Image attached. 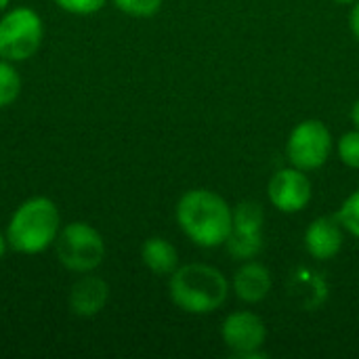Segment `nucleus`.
I'll list each match as a JSON object with an SVG mask.
<instances>
[{
  "mask_svg": "<svg viewBox=\"0 0 359 359\" xmlns=\"http://www.w3.org/2000/svg\"><path fill=\"white\" fill-rule=\"evenodd\" d=\"M177 221L183 233L202 248L223 246L231 233L233 210L210 189H191L177 204Z\"/></svg>",
  "mask_w": 359,
  "mask_h": 359,
  "instance_id": "obj_1",
  "label": "nucleus"
},
{
  "mask_svg": "<svg viewBox=\"0 0 359 359\" xmlns=\"http://www.w3.org/2000/svg\"><path fill=\"white\" fill-rule=\"evenodd\" d=\"M170 299L185 313L204 316L217 311L229 294L225 276L204 263H189L170 273Z\"/></svg>",
  "mask_w": 359,
  "mask_h": 359,
  "instance_id": "obj_2",
  "label": "nucleus"
},
{
  "mask_svg": "<svg viewBox=\"0 0 359 359\" xmlns=\"http://www.w3.org/2000/svg\"><path fill=\"white\" fill-rule=\"evenodd\" d=\"M61 215L53 200L29 198L11 217L6 227V242L15 252L38 255L46 250L59 236Z\"/></svg>",
  "mask_w": 359,
  "mask_h": 359,
  "instance_id": "obj_3",
  "label": "nucleus"
},
{
  "mask_svg": "<svg viewBox=\"0 0 359 359\" xmlns=\"http://www.w3.org/2000/svg\"><path fill=\"white\" fill-rule=\"evenodd\" d=\"M55 250L59 263L65 269L88 273L103 263L105 242L93 225L76 221L59 231L55 240Z\"/></svg>",
  "mask_w": 359,
  "mask_h": 359,
  "instance_id": "obj_4",
  "label": "nucleus"
},
{
  "mask_svg": "<svg viewBox=\"0 0 359 359\" xmlns=\"http://www.w3.org/2000/svg\"><path fill=\"white\" fill-rule=\"evenodd\" d=\"M44 36L42 19L27 6H17L0 19V59L25 61L29 59Z\"/></svg>",
  "mask_w": 359,
  "mask_h": 359,
  "instance_id": "obj_5",
  "label": "nucleus"
},
{
  "mask_svg": "<svg viewBox=\"0 0 359 359\" xmlns=\"http://www.w3.org/2000/svg\"><path fill=\"white\" fill-rule=\"evenodd\" d=\"M332 151V135L322 120L301 122L288 137L286 158L290 166L301 170L322 168Z\"/></svg>",
  "mask_w": 359,
  "mask_h": 359,
  "instance_id": "obj_6",
  "label": "nucleus"
},
{
  "mask_svg": "<svg viewBox=\"0 0 359 359\" xmlns=\"http://www.w3.org/2000/svg\"><path fill=\"white\" fill-rule=\"evenodd\" d=\"M265 212L259 202H240L233 210V225L227 238V250L233 259H255L263 248Z\"/></svg>",
  "mask_w": 359,
  "mask_h": 359,
  "instance_id": "obj_7",
  "label": "nucleus"
},
{
  "mask_svg": "<svg viewBox=\"0 0 359 359\" xmlns=\"http://www.w3.org/2000/svg\"><path fill=\"white\" fill-rule=\"evenodd\" d=\"M221 337L236 358H267V353L261 351L267 339V328L257 313H231L221 326Z\"/></svg>",
  "mask_w": 359,
  "mask_h": 359,
  "instance_id": "obj_8",
  "label": "nucleus"
},
{
  "mask_svg": "<svg viewBox=\"0 0 359 359\" xmlns=\"http://www.w3.org/2000/svg\"><path fill=\"white\" fill-rule=\"evenodd\" d=\"M267 194L278 210L301 212L311 200V181L301 168H282L271 177Z\"/></svg>",
  "mask_w": 359,
  "mask_h": 359,
  "instance_id": "obj_9",
  "label": "nucleus"
},
{
  "mask_svg": "<svg viewBox=\"0 0 359 359\" xmlns=\"http://www.w3.org/2000/svg\"><path fill=\"white\" fill-rule=\"evenodd\" d=\"M305 248L318 261L334 259L343 248V229L337 217H320L305 231Z\"/></svg>",
  "mask_w": 359,
  "mask_h": 359,
  "instance_id": "obj_10",
  "label": "nucleus"
},
{
  "mask_svg": "<svg viewBox=\"0 0 359 359\" xmlns=\"http://www.w3.org/2000/svg\"><path fill=\"white\" fill-rule=\"evenodd\" d=\"M109 299V286L95 276L80 278L69 290V309L78 318L97 316Z\"/></svg>",
  "mask_w": 359,
  "mask_h": 359,
  "instance_id": "obj_11",
  "label": "nucleus"
},
{
  "mask_svg": "<svg viewBox=\"0 0 359 359\" xmlns=\"http://www.w3.org/2000/svg\"><path fill=\"white\" fill-rule=\"evenodd\" d=\"M236 297L244 303H259L271 290V273L261 263H246L233 276Z\"/></svg>",
  "mask_w": 359,
  "mask_h": 359,
  "instance_id": "obj_12",
  "label": "nucleus"
},
{
  "mask_svg": "<svg viewBox=\"0 0 359 359\" xmlns=\"http://www.w3.org/2000/svg\"><path fill=\"white\" fill-rule=\"evenodd\" d=\"M141 259L149 271L156 276H170L179 267V252L177 248L164 238H149L143 242Z\"/></svg>",
  "mask_w": 359,
  "mask_h": 359,
  "instance_id": "obj_13",
  "label": "nucleus"
},
{
  "mask_svg": "<svg viewBox=\"0 0 359 359\" xmlns=\"http://www.w3.org/2000/svg\"><path fill=\"white\" fill-rule=\"evenodd\" d=\"M21 93V78L11 61L0 59V107H8Z\"/></svg>",
  "mask_w": 359,
  "mask_h": 359,
  "instance_id": "obj_14",
  "label": "nucleus"
},
{
  "mask_svg": "<svg viewBox=\"0 0 359 359\" xmlns=\"http://www.w3.org/2000/svg\"><path fill=\"white\" fill-rule=\"evenodd\" d=\"M337 219L349 233H353L359 240V189L343 202L341 210L337 212Z\"/></svg>",
  "mask_w": 359,
  "mask_h": 359,
  "instance_id": "obj_15",
  "label": "nucleus"
},
{
  "mask_svg": "<svg viewBox=\"0 0 359 359\" xmlns=\"http://www.w3.org/2000/svg\"><path fill=\"white\" fill-rule=\"evenodd\" d=\"M339 158L349 168H359V128L345 133L339 139Z\"/></svg>",
  "mask_w": 359,
  "mask_h": 359,
  "instance_id": "obj_16",
  "label": "nucleus"
},
{
  "mask_svg": "<svg viewBox=\"0 0 359 359\" xmlns=\"http://www.w3.org/2000/svg\"><path fill=\"white\" fill-rule=\"evenodd\" d=\"M116 6L133 17H151L160 11L162 0H114Z\"/></svg>",
  "mask_w": 359,
  "mask_h": 359,
  "instance_id": "obj_17",
  "label": "nucleus"
},
{
  "mask_svg": "<svg viewBox=\"0 0 359 359\" xmlns=\"http://www.w3.org/2000/svg\"><path fill=\"white\" fill-rule=\"evenodd\" d=\"M59 8L72 15H93L103 8L105 0H55Z\"/></svg>",
  "mask_w": 359,
  "mask_h": 359,
  "instance_id": "obj_18",
  "label": "nucleus"
},
{
  "mask_svg": "<svg viewBox=\"0 0 359 359\" xmlns=\"http://www.w3.org/2000/svg\"><path fill=\"white\" fill-rule=\"evenodd\" d=\"M349 25H351V32L353 36L359 40V0L358 4L351 8V15H349Z\"/></svg>",
  "mask_w": 359,
  "mask_h": 359,
  "instance_id": "obj_19",
  "label": "nucleus"
},
{
  "mask_svg": "<svg viewBox=\"0 0 359 359\" xmlns=\"http://www.w3.org/2000/svg\"><path fill=\"white\" fill-rule=\"evenodd\" d=\"M351 120H353V124L359 128V101H355V105L351 109Z\"/></svg>",
  "mask_w": 359,
  "mask_h": 359,
  "instance_id": "obj_20",
  "label": "nucleus"
},
{
  "mask_svg": "<svg viewBox=\"0 0 359 359\" xmlns=\"http://www.w3.org/2000/svg\"><path fill=\"white\" fill-rule=\"evenodd\" d=\"M6 246H8V242H6V238L0 233V259L4 257V252H6Z\"/></svg>",
  "mask_w": 359,
  "mask_h": 359,
  "instance_id": "obj_21",
  "label": "nucleus"
},
{
  "mask_svg": "<svg viewBox=\"0 0 359 359\" xmlns=\"http://www.w3.org/2000/svg\"><path fill=\"white\" fill-rule=\"evenodd\" d=\"M11 4V0H0V11H4Z\"/></svg>",
  "mask_w": 359,
  "mask_h": 359,
  "instance_id": "obj_22",
  "label": "nucleus"
},
{
  "mask_svg": "<svg viewBox=\"0 0 359 359\" xmlns=\"http://www.w3.org/2000/svg\"><path fill=\"white\" fill-rule=\"evenodd\" d=\"M337 2H345V4H349V2H358V0H337Z\"/></svg>",
  "mask_w": 359,
  "mask_h": 359,
  "instance_id": "obj_23",
  "label": "nucleus"
}]
</instances>
